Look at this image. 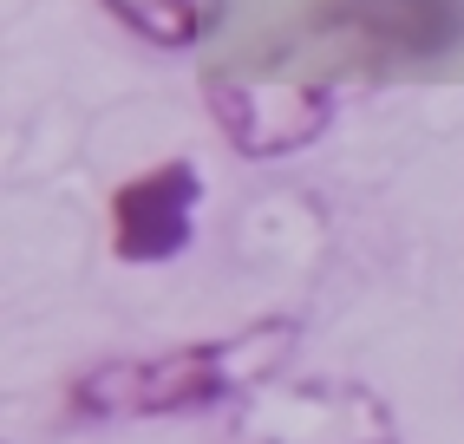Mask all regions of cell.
<instances>
[{"mask_svg": "<svg viewBox=\"0 0 464 444\" xmlns=\"http://www.w3.org/2000/svg\"><path fill=\"white\" fill-rule=\"evenodd\" d=\"M295 346V321L268 314V321L242 327L229 340H197V346H170L150 360H105L92 366L72 405L85 419H164V411H209V405H242L249 392H262L275 366Z\"/></svg>", "mask_w": 464, "mask_h": 444, "instance_id": "cell-1", "label": "cell"}, {"mask_svg": "<svg viewBox=\"0 0 464 444\" xmlns=\"http://www.w3.org/2000/svg\"><path fill=\"white\" fill-rule=\"evenodd\" d=\"M209 111L223 124V138L268 164V157H288L301 144H314L334 124V85L327 79H301L288 66H242V72H209Z\"/></svg>", "mask_w": 464, "mask_h": 444, "instance_id": "cell-2", "label": "cell"}, {"mask_svg": "<svg viewBox=\"0 0 464 444\" xmlns=\"http://www.w3.org/2000/svg\"><path fill=\"white\" fill-rule=\"evenodd\" d=\"M236 444H392V419L360 386H334V379L282 386V379H268L262 392L236 405Z\"/></svg>", "mask_w": 464, "mask_h": 444, "instance_id": "cell-3", "label": "cell"}, {"mask_svg": "<svg viewBox=\"0 0 464 444\" xmlns=\"http://www.w3.org/2000/svg\"><path fill=\"white\" fill-rule=\"evenodd\" d=\"M197 197H203V177H197L190 157H170V164L131 177L111 197V248L125 262H170L190 242Z\"/></svg>", "mask_w": 464, "mask_h": 444, "instance_id": "cell-4", "label": "cell"}, {"mask_svg": "<svg viewBox=\"0 0 464 444\" xmlns=\"http://www.w3.org/2000/svg\"><path fill=\"white\" fill-rule=\"evenodd\" d=\"M327 20L399 59H439L464 40V0H327Z\"/></svg>", "mask_w": 464, "mask_h": 444, "instance_id": "cell-5", "label": "cell"}, {"mask_svg": "<svg viewBox=\"0 0 464 444\" xmlns=\"http://www.w3.org/2000/svg\"><path fill=\"white\" fill-rule=\"evenodd\" d=\"M105 14L125 20L138 40L164 46V53H183V46H197L203 34H216L223 0H105Z\"/></svg>", "mask_w": 464, "mask_h": 444, "instance_id": "cell-6", "label": "cell"}]
</instances>
